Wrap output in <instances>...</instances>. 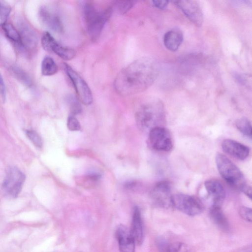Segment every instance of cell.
I'll use <instances>...</instances> for the list:
<instances>
[{
  "label": "cell",
  "mask_w": 252,
  "mask_h": 252,
  "mask_svg": "<svg viewBox=\"0 0 252 252\" xmlns=\"http://www.w3.org/2000/svg\"><path fill=\"white\" fill-rule=\"evenodd\" d=\"M67 126L71 131H78L80 129V123L74 116H70L67 122Z\"/></svg>",
  "instance_id": "cell-30"
},
{
  "label": "cell",
  "mask_w": 252,
  "mask_h": 252,
  "mask_svg": "<svg viewBox=\"0 0 252 252\" xmlns=\"http://www.w3.org/2000/svg\"><path fill=\"white\" fill-rule=\"evenodd\" d=\"M43 48L49 52H53L64 60L69 61L76 55L74 49L59 44L49 32H45L41 38Z\"/></svg>",
  "instance_id": "cell-10"
},
{
  "label": "cell",
  "mask_w": 252,
  "mask_h": 252,
  "mask_svg": "<svg viewBox=\"0 0 252 252\" xmlns=\"http://www.w3.org/2000/svg\"><path fill=\"white\" fill-rule=\"evenodd\" d=\"M210 217L217 226L223 231H227L229 228L228 221L223 214L220 206L212 205L210 210Z\"/></svg>",
  "instance_id": "cell-19"
},
{
  "label": "cell",
  "mask_w": 252,
  "mask_h": 252,
  "mask_svg": "<svg viewBox=\"0 0 252 252\" xmlns=\"http://www.w3.org/2000/svg\"><path fill=\"white\" fill-rule=\"evenodd\" d=\"M130 232L135 244L141 245L143 241V229L140 211L137 206L133 209Z\"/></svg>",
  "instance_id": "cell-18"
},
{
  "label": "cell",
  "mask_w": 252,
  "mask_h": 252,
  "mask_svg": "<svg viewBox=\"0 0 252 252\" xmlns=\"http://www.w3.org/2000/svg\"><path fill=\"white\" fill-rule=\"evenodd\" d=\"M173 2L194 25L198 27L201 26L203 22V15L197 1L181 0Z\"/></svg>",
  "instance_id": "cell-11"
},
{
  "label": "cell",
  "mask_w": 252,
  "mask_h": 252,
  "mask_svg": "<svg viewBox=\"0 0 252 252\" xmlns=\"http://www.w3.org/2000/svg\"><path fill=\"white\" fill-rule=\"evenodd\" d=\"M221 147L225 153L240 160L246 159L250 154L248 147L232 139L224 140Z\"/></svg>",
  "instance_id": "cell-15"
},
{
  "label": "cell",
  "mask_w": 252,
  "mask_h": 252,
  "mask_svg": "<svg viewBox=\"0 0 252 252\" xmlns=\"http://www.w3.org/2000/svg\"><path fill=\"white\" fill-rule=\"evenodd\" d=\"M183 41L182 32L177 28L167 32L163 36V43L166 48L171 51H176Z\"/></svg>",
  "instance_id": "cell-17"
},
{
  "label": "cell",
  "mask_w": 252,
  "mask_h": 252,
  "mask_svg": "<svg viewBox=\"0 0 252 252\" xmlns=\"http://www.w3.org/2000/svg\"><path fill=\"white\" fill-rule=\"evenodd\" d=\"M137 121L145 130L162 126L165 115L164 105L158 99H151L140 106L136 113Z\"/></svg>",
  "instance_id": "cell-3"
},
{
  "label": "cell",
  "mask_w": 252,
  "mask_h": 252,
  "mask_svg": "<svg viewBox=\"0 0 252 252\" xmlns=\"http://www.w3.org/2000/svg\"><path fill=\"white\" fill-rule=\"evenodd\" d=\"M65 71L71 81L79 100L88 105L93 102V94L86 81L71 66L64 63Z\"/></svg>",
  "instance_id": "cell-7"
},
{
  "label": "cell",
  "mask_w": 252,
  "mask_h": 252,
  "mask_svg": "<svg viewBox=\"0 0 252 252\" xmlns=\"http://www.w3.org/2000/svg\"><path fill=\"white\" fill-rule=\"evenodd\" d=\"M18 27L21 37V46L27 50H34L38 43V38L35 32L27 22L22 20H19Z\"/></svg>",
  "instance_id": "cell-13"
},
{
  "label": "cell",
  "mask_w": 252,
  "mask_h": 252,
  "mask_svg": "<svg viewBox=\"0 0 252 252\" xmlns=\"http://www.w3.org/2000/svg\"><path fill=\"white\" fill-rule=\"evenodd\" d=\"M204 187L211 199L212 205L220 206L225 197V191L222 184L217 180L211 179L204 183Z\"/></svg>",
  "instance_id": "cell-14"
},
{
  "label": "cell",
  "mask_w": 252,
  "mask_h": 252,
  "mask_svg": "<svg viewBox=\"0 0 252 252\" xmlns=\"http://www.w3.org/2000/svg\"><path fill=\"white\" fill-rule=\"evenodd\" d=\"M65 100L69 106L70 111L73 116L80 114L82 112V107L79 99L72 94H68L65 96Z\"/></svg>",
  "instance_id": "cell-24"
},
{
  "label": "cell",
  "mask_w": 252,
  "mask_h": 252,
  "mask_svg": "<svg viewBox=\"0 0 252 252\" xmlns=\"http://www.w3.org/2000/svg\"><path fill=\"white\" fill-rule=\"evenodd\" d=\"M171 186L165 181L158 182L151 192V196L154 202L160 207L169 208L172 206Z\"/></svg>",
  "instance_id": "cell-12"
},
{
  "label": "cell",
  "mask_w": 252,
  "mask_h": 252,
  "mask_svg": "<svg viewBox=\"0 0 252 252\" xmlns=\"http://www.w3.org/2000/svg\"><path fill=\"white\" fill-rule=\"evenodd\" d=\"M235 125L237 128L244 135L251 138L252 125L249 119L241 118L236 120Z\"/></svg>",
  "instance_id": "cell-23"
},
{
  "label": "cell",
  "mask_w": 252,
  "mask_h": 252,
  "mask_svg": "<svg viewBox=\"0 0 252 252\" xmlns=\"http://www.w3.org/2000/svg\"><path fill=\"white\" fill-rule=\"evenodd\" d=\"M40 21L44 26L57 32L63 31V26L57 10L53 6L44 5L38 11Z\"/></svg>",
  "instance_id": "cell-9"
},
{
  "label": "cell",
  "mask_w": 252,
  "mask_h": 252,
  "mask_svg": "<svg viewBox=\"0 0 252 252\" xmlns=\"http://www.w3.org/2000/svg\"><path fill=\"white\" fill-rule=\"evenodd\" d=\"M120 252H134L135 241L130 230L123 225H120L116 231Z\"/></svg>",
  "instance_id": "cell-16"
},
{
  "label": "cell",
  "mask_w": 252,
  "mask_h": 252,
  "mask_svg": "<svg viewBox=\"0 0 252 252\" xmlns=\"http://www.w3.org/2000/svg\"><path fill=\"white\" fill-rule=\"evenodd\" d=\"M134 0H117L114 2V6L121 14L128 12L134 5Z\"/></svg>",
  "instance_id": "cell-26"
},
{
  "label": "cell",
  "mask_w": 252,
  "mask_h": 252,
  "mask_svg": "<svg viewBox=\"0 0 252 252\" xmlns=\"http://www.w3.org/2000/svg\"><path fill=\"white\" fill-rule=\"evenodd\" d=\"M81 8L86 29L92 41L99 37L104 26L111 15V6L99 9L92 1H81Z\"/></svg>",
  "instance_id": "cell-2"
},
{
  "label": "cell",
  "mask_w": 252,
  "mask_h": 252,
  "mask_svg": "<svg viewBox=\"0 0 252 252\" xmlns=\"http://www.w3.org/2000/svg\"><path fill=\"white\" fill-rule=\"evenodd\" d=\"M11 11V6L6 2L0 0V26L6 23Z\"/></svg>",
  "instance_id": "cell-27"
},
{
  "label": "cell",
  "mask_w": 252,
  "mask_h": 252,
  "mask_svg": "<svg viewBox=\"0 0 252 252\" xmlns=\"http://www.w3.org/2000/svg\"><path fill=\"white\" fill-rule=\"evenodd\" d=\"M172 206L183 213L190 216L198 215L204 210L202 202L196 197L183 193L172 195Z\"/></svg>",
  "instance_id": "cell-5"
},
{
  "label": "cell",
  "mask_w": 252,
  "mask_h": 252,
  "mask_svg": "<svg viewBox=\"0 0 252 252\" xmlns=\"http://www.w3.org/2000/svg\"><path fill=\"white\" fill-rule=\"evenodd\" d=\"M158 74V67L155 60L151 57H142L119 72L114 81V88L123 95L141 93L153 84Z\"/></svg>",
  "instance_id": "cell-1"
},
{
  "label": "cell",
  "mask_w": 252,
  "mask_h": 252,
  "mask_svg": "<svg viewBox=\"0 0 252 252\" xmlns=\"http://www.w3.org/2000/svg\"><path fill=\"white\" fill-rule=\"evenodd\" d=\"M149 141L151 146L158 151H169L173 147L171 133L163 126H157L151 129L149 132Z\"/></svg>",
  "instance_id": "cell-8"
},
{
  "label": "cell",
  "mask_w": 252,
  "mask_h": 252,
  "mask_svg": "<svg viewBox=\"0 0 252 252\" xmlns=\"http://www.w3.org/2000/svg\"><path fill=\"white\" fill-rule=\"evenodd\" d=\"M151 2L153 6L160 9H164L167 7L169 1L167 0H152Z\"/></svg>",
  "instance_id": "cell-31"
},
{
  "label": "cell",
  "mask_w": 252,
  "mask_h": 252,
  "mask_svg": "<svg viewBox=\"0 0 252 252\" xmlns=\"http://www.w3.org/2000/svg\"><path fill=\"white\" fill-rule=\"evenodd\" d=\"M41 73L44 76H52L58 71V66L50 57H45L41 63Z\"/></svg>",
  "instance_id": "cell-20"
},
{
  "label": "cell",
  "mask_w": 252,
  "mask_h": 252,
  "mask_svg": "<svg viewBox=\"0 0 252 252\" xmlns=\"http://www.w3.org/2000/svg\"><path fill=\"white\" fill-rule=\"evenodd\" d=\"M176 252H192L185 244L179 243Z\"/></svg>",
  "instance_id": "cell-33"
},
{
  "label": "cell",
  "mask_w": 252,
  "mask_h": 252,
  "mask_svg": "<svg viewBox=\"0 0 252 252\" xmlns=\"http://www.w3.org/2000/svg\"><path fill=\"white\" fill-rule=\"evenodd\" d=\"M244 194H245L250 199L252 198V189L251 187L247 184L241 190Z\"/></svg>",
  "instance_id": "cell-34"
},
{
  "label": "cell",
  "mask_w": 252,
  "mask_h": 252,
  "mask_svg": "<svg viewBox=\"0 0 252 252\" xmlns=\"http://www.w3.org/2000/svg\"><path fill=\"white\" fill-rule=\"evenodd\" d=\"M2 27L8 38L21 46V37L18 31L12 24L9 23H6Z\"/></svg>",
  "instance_id": "cell-21"
},
{
  "label": "cell",
  "mask_w": 252,
  "mask_h": 252,
  "mask_svg": "<svg viewBox=\"0 0 252 252\" xmlns=\"http://www.w3.org/2000/svg\"><path fill=\"white\" fill-rule=\"evenodd\" d=\"M11 71L15 77L21 83L27 87H31L32 85V81L30 76L27 73L17 66H12Z\"/></svg>",
  "instance_id": "cell-22"
},
{
  "label": "cell",
  "mask_w": 252,
  "mask_h": 252,
  "mask_svg": "<svg viewBox=\"0 0 252 252\" xmlns=\"http://www.w3.org/2000/svg\"><path fill=\"white\" fill-rule=\"evenodd\" d=\"M240 217L245 220L251 222L252 220V212L251 208L245 206L240 207L239 211Z\"/></svg>",
  "instance_id": "cell-29"
},
{
  "label": "cell",
  "mask_w": 252,
  "mask_h": 252,
  "mask_svg": "<svg viewBox=\"0 0 252 252\" xmlns=\"http://www.w3.org/2000/svg\"><path fill=\"white\" fill-rule=\"evenodd\" d=\"M25 132L28 138L35 147L39 149L42 147L43 141L38 133L32 129H27Z\"/></svg>",
  "instance_id": "cell-28"
},
{
  "label": "cell",
  "mask_w": 252,
  "mask_h": 252,
  "mask_svg": "<svg viewBox=\"0 0 252 252\" xmlns=\"http://www.w3.org/2000/svg\"><path fill=\"white\" fill-rule=\"evenodd\" d=\"M215 161L217 169L222 179L231 187L241 191L247 184L239 168L221 153L217 154Z\"/></svg>",
  "instance_id": "cell-4"
},
{
  "label": "cell",
  "mask_w": 252,
  "mask_h": 252,
  "mask_svg": "<svg viewBox=\"0 0 252 252\" xmlns=\"http://www.w3.org/2000/svg\"><path fill=\"white\" fill-rule=\"evenodd\" d=\"M157 247L159 252H176L178 243H172L160 238L157 240Z\"/></svg>",
  "instance_id": "cell-25"
},
{
  "label": "cell",
  "mask_w": 252,
  "mask_h": 252,
  "mask_svg": "<svg viewBox=\"0 0 252 252\" xmlns=\"http://www.w3.org/2000/svg\"><path fill=\"white\" fill-rule=\"evenodd\" d=\"M25 180V175L18 168L9 167L4 177L2 188L4 193L9 197H16L20 193Z\"/></svg>",
  "instance_id": "cell-6"
},
{
  "label": "cell",
  "mask_w": 252,
  "mask_h": 252,
  "mask_svg": "<svg viewBox=\"0 0 252 252\" xmlns=\"http://www.w3.org/2000/svg\"><path fill=\"white\" fill-rule=\"evenodd\" d=\"M6 97V88L3 79L0 73V97L4 100Z\"/></svg>",
  "instance_id": "cell-32"
}]
</instances>
